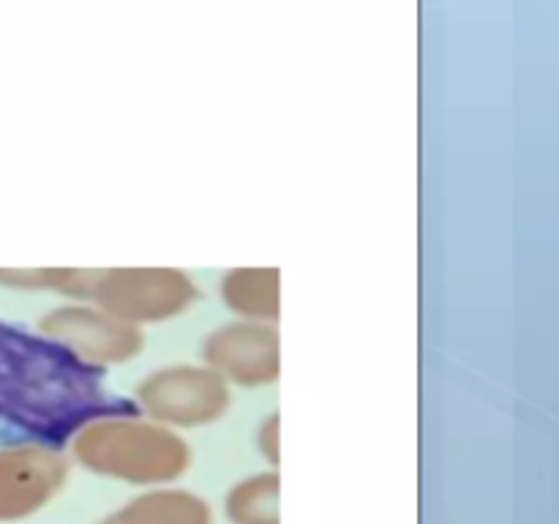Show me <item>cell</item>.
I'll use <instances>...</instances> for the list:
<instances>
[{
	"mask_svg": "<svg viewBox=\"0 0 559 524\" xmlns=\"http://www.w3.org/2000/svg\"><path fill=\"white\" fill-rule=\"evenodd\" d=\"M134 402L104 385V371L55 338L0 322V448L58 451L104 418H131Z\"/></svg>",
	"mask_w": 559,
	"mask_h": 524,
	"instance_id": "obj_1",
	"label": "cell"
},
{
	"mask_svg": "<svg viewBox=\"0 0 559 524\" xmlns=\"http://www.w3.org/2000/svg\"><path fill=\"white\" fill-rule=\"evenodd\" d=\"M74 451L87 469L129 484H162L189 467V448L178 434L131 418L85 426L76 434Z\"/></svg>",
	"mask_w": 559,
	"mask_h": 524,
	"instance_id": "obj_2",
	"label": "cell"
},
{
	"mask_svg": "<svg viewBox=\"0 0 559 524\" xmlns=\"http://www.w3.org/2000/svg\"><path fill=\"white\" fill-rule=\"evenodd\" d=\"M191 293V282L178 271H109L98 273L93 300L123 322L162 320L186 309Z\"/></svg>",
	"mask_w": 559,
	"mask_h": 524,
	"instance_id": "obj_3",
	"label": "cell"
},
{
	"mask_svg": "<svg viewBox=\"0 0 559 524\" xmlns=\"http://www.w3.org/2000/svg\"><path fill=\"white\" fill-rule=\"evenodd\" d=\"M142 404L158 420L197 426L218 418L227 407V385L216 371L173 369L158 371L140 388Z\"/></svg>",
	"mask_w": 559,
	"mask_h": 524,
	"instance_id": "obj_4",
	"label": "cell"
},
{
	"mask_svg": "<svg viewBox=\"0 0 559 524\" xmlns=\"http://www.w3.org/2000/svg\"><path fill=\"white\" fill-rule=\"evenodd\" d=\"M66 462L49 448L0 451V522H16L47 505L66 480Z\"/></svg>",
	"mask_w": 559,
	"mask_h": 524,
	"instance_id": "obj_5",
	"label": "cell"
},
{
	"mask_svg": "<svg viewBox=\"0 0 559 524\" xmlns=\"http://www.w3.org/2000/svg\"><path fill=\"white\" fill-rule=\"evenodd\" d=\"M41 327L87 364H115L131 358L142 347V336L134 325L82 306L52 311Z\"/></svg>",
	"mask_w": 559,
	"mask_h": 524,
	"instance_id": "obj_6",
	"label": "cell"
},
{
	"mask_svg": "<svg viewBox=\"0 0 559 524\" xmlns=\"http://www.w3.org/2000/svg\"><path fill=\"white\" fill-rule=\"evenodd\" d=\"M205 358L218 374L257 385L278 374V338L271 327L227 325L207 338Z\"/></svg>",
	"mask_w": 559,
	"mask_h": 524,
	"instance_id": "obj_7",
	"label": "cell"
},
{
	"mask_svg": "<svg viewBox=\"0 0 559 524\" xmlns=\"http://www.w3.org/2000/svg\"><path fill=\"white\" fill-rule=\"evenodd\" d=\"M112 519L118 524H211V511L189 491H151Z\"/></svg>",
	"mask_w": 559,
	"mask_h": 524,
	"instance_id": "obj_8",
	"label": "cell"
},
{
	"mask_svg": "<svg viewBox=\"0 0 559 524\" xmlns=\"http://www.w3.org/2000/svg\"><path fill=\"white\" fill-rule=\"evenodd\" d=\"M227 516L235 524H278L276 475H260L235 486L227 497Z\"/></svg>",
	"mask_w": 559,
	"mask_h": 524,
	"instance_id": "obj_9",
	"label": "cell"
},
{
	"mask_svg": "<svg viewBox=\"0 0 559 524\" xmlns=\"http://www.w3.org/2000/svg\"><path fill=\"white\" fill-rule=\"evenodd\" d=\"M224 293L233 309L251 317H273L278 311V273L238 271L227 278Z\"/></svg>",
	"mask_w": 559,
	"mask_h": 524,
	"instance_id": "obj_10",
	"label": "cell"
},
{
	"mask_svg": "<svg viewBox=\"0 0 559 524\" xmlns=\"http://www.w3.org/2000/svg\"><path fill=\"white\" fill-rule=\"evenodd\" d=\"M104 524H118V522H115V519H109V522H104Z\"/></svg>",
	"mask_w": 559,
	"mask_h": 524,
	"instance_id": "obj_11",
	"label": "cell"
}]
</instances>
